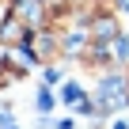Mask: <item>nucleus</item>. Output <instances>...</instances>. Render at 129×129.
<instances>
[{"instance_id": "1", "label": "nucleus", "mask_w": 129, "mask_h": 129, "mask_svg": "<svg viewBox=\"0 0 129 129\" xmlns=\"http://www.w3.org/2000/svg\"><path fill=\"white\" fill-rule=\"evenodd\" d=\"M15 4H19V0H0V23H8V19H12Z\"/></svg>"}, {"instance_id": "2", "label": "nucleus", "mask_w": 129, "mask_h": 129, "mask_svg": "<svg viewBox=\"0 0 129 129\" xmlns=\"http://www.w3.org/2000/svg\"><path fill=\"white\" fill-rule=\"evenodd\" d=\"M84 99V91L76 87V84H69V87H64V103H80Z\"/></svg>"}, {"instance_id": "3", "label": "nucleus", "mask_w": 129, "mask_h": 129, "mask_svg": "<svg viewBox=\"0 0 129 129\" xmlns=\"http://www.w3.org/2000/svg\"><path fill=\"white\" fill-rule=\"evenodd\" d=\"M49 106H53V99H49V91H42L38 95V110H49Z\"/></svg>"}]
</instances>
